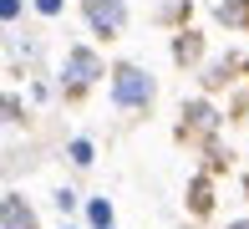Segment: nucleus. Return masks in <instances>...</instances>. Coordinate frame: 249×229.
Instances as JSON below:
<instances>
[{"label":"nucleus","instance_id":"1","mask_svg":"<svg viewBox=\"0 0 249 229\" xmlns=\"http://www.w3.org/2000/svg\"><path fill=\"white\" fill-rule=\"evenodd\" d=\"M153 97H158V82L142 72V66H127V61H122L117 72H112V102H117L122 112H148Z\"/></svg>","mask_w":249,"mask_h":229},{"label":"nucleus","instance_id":"2","mask_svg":"<svg viewBox=\"0 0 249 229\" xmlns=\"http://www.w3.org/2000/svg\"><path fill=\"white\" fill-rule=\"evenodd\" d=\"M87 20H92V31L102 41H117L122 26H127V5L122 0H87Z\"/></svg>","mask_w":249,"mask_h":229},{"label":"nucleus","instance_id":"3","mask_svg":"<svg viewBox=\"0 0 249 229\" xmlns=\"http://www.w3.org/2000/svg\"><path fill=\"white\" fill-rule=\"evenodd\" d=\"M66 76H71V82H97L102 76V56L92 46H71V51H66Z\"/></svg>","mask_w":249,"mask_h":229},{"label":"nucleus","instance_id":"4","mask_svg":"<svg viewBox=\"0 0 249 229\" xmlns=\"http://www.w3.org/2000/svg\"><path fill=\"white\" fill-rule=\"evenodd\" d=\"M213 122H219V117H213V107H209V102H188V122H178V137H194V133H209Z\"/></svg>","mask_w":249,"mask_h":229},{"label":"nucleus","instance_id":"5","mask_svg":"<svg viewBox=\"0 0 249 229\" xmlns=\"http://www.w3.org/2000/svg\"><path fill=\"white\" fill-rule=\"evenodd\" d=\"M5 229H36V214H31V204L20 199V193H5Z\"/></svg>","mask_w":249,"mask_h":229},{"label":"nucleus","instance_id":"6","mask_svg":"<svg viewBox=\"0 0 249 229\" xmlns=\"http://www.w3.org/2000/svg\"><path fill=\"white\" fill-rule=\"evenodd\" d=\"M188 209H194L198 219L213 209V178H209V173H198L194 183H188Z\"/></svg>","mask_w":249,"mask_h":229},{"label":"nucleus","instance_id":"7","mask_svg":"<svg viewBox=\"0 0 249 229\" xmlns=\"http://www.w3.org/2000/svg\"><path fill=\"white\" fill-rule=\"evenodd\" d=\"M198 51H203L198 31H183V36L173 41V61H178V66H183V61H198Z\"/></svg>","mask_w":249,"mask_h":229},{"label":"nucleus","instance_id":"8","mask_svg":"<svg viewBox=\"0 0 249 229\" xmlns=\"http://www.w3.org/2000/svg\"><path fill=\"white\" fill-rule=\"evenodd\" d=\"M219 20H229V26H244V20H249V5H244V0H224V5H219Z\"/></svg>","mask_w":249,"mask_h":229},{"label":"nucleus","instance_id":"9","mask_svg":"<svg viewBox=\"0 0 249 229\" xmlns=\"http://www.w3.org/2000/svg\"><path fill=\"white\" fill-rule=\"evenodd\" d=\"M66 153H71V163H92V143H87V137H76Z\"/></svg>","mask_w":249,"mask_h":229},{"label":"nucleus","instance_id":"10","mask_svg":"<svg viewBox=\"0 0 249 229\" xmlns=\"http://www.w3.org/2000/svg\"><path fill=\"white\" fill-rule=\"evenodd\" d=\"M92 224H97V229L112 224V204H92Z\"/></svg>","mask_w":249,"mask_h":229},{"label":"nucleus","instance_id":"11","mask_svg":"<svg viewBox=\"0 0 249 229\" xmlns=\"http://www.w3.org/2000/svg\"><path fill=\"white\" fill-rule=\"evenodd\" d=\"M20 117H26V112H20V102H16V97H5V122H20Z\"/></svg>","mask_w":249,"mask_h":229},{"label":"nucleus","instance_id":"12","mask_svg":"<svg viewBox=\"0 0 249 229\" xmlns=\"http://www.w3.org/2000/svg\"><path fill=\"white\" fill-rule=\"evenodd\" d=\"M0 10H5V20H16V16H20V0H5Z\"/></svg>","mask_w":249,"mask_h":229},{"label":"nucleus","instance_id":"13","mask_svg":"<svg viewBox=\"0 0 249 229\" xmlns=\"http://www.w3.org/2000/svg\"><path fill=\"white\" fill-rule=\"evenodd\" d=\"M41 10H46V16H56V10H61V0H36Z\"/></svg>","mask_w":249,"mask_h":229},{"label":"nucleus","instance_id":"14","mask_svg":"<svg viewBox=\"0 0 249 229\" xmlns=\"http://www.w3.org/2000/svg\"><path fill=\"white\" fill-rule=\"evenodd\" d=\"M229 229H249V219H234V224H229Z\"/></svg>","mask_w":249,"mask_h":229}]
</instances>
